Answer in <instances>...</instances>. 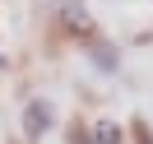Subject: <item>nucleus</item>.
<instances>
[{
  "mask_svg": "<svg viewBox=\"0 0 153 144\" xmlns=\"http://www.w3.org/2000/svg\"><path fill=\"white\" fill-rule=\"evenodd\" d=\"M88 56H93V60H97V70H107V75L116 70V47H107L102 37H93V42H88Z\"/></svg>",
  "mask_w": 153,
  "mask_h": 144,
  "instance_id": "2",
  "label": "nucleus"
},
{
  "mask_svg": "<svg viewBox=\"0 0 153 144\" xmlns=\"http://www.w3.org/2000/svg\"><path fill=\"white\" fill-rule=\"evenodd\" d=\"M134 130H139V140H144V144H153V140H149V130H144V125H134Z\"/></svg>",
  "mask_w": 153,
  "mask_h": 144,
  "instance_id": "4",
  "label": "nucleus"
},
{
  "mask_svg": "<svg viewBox=\"0 0 153 144\" xmlns=\"http://www.w3.org/2000/svg\"><path fill=\"white\" fill-rule=\"evenodd\" d=\"M51 125H56V107H51L47 98H28V102H23V135H28V140H42Z\"/></svg>",
  "mask_w": 153,
  "mask_h": 144,
  "instance_id": "1",
  "label": "nucleus"
},
{
  "mask_svg": "<svg viewBox=\"0 0 153 144\" xmlns=\"http://www.w3.org/2000/svg\"><path fill=\"white\" fill-rule=\"evenodd\" d=\"M88 144H121V125H116V121H97Z\"/></svg>",
  "mask_w": 153,
  "mask_h": 144,
  "instance_id": "3",
  "label": "nucleus"
}]
</instances>
